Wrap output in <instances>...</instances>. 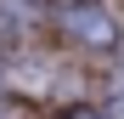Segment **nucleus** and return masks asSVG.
Listing matches in <instances>:
<instances>
[{"mask_svg":"<svg viewBox=\"0 0 124 119\" xmlns=\"http://www.w3.org/2000/svg\"><path fill=\"white\" fill-rule=\"evenodd\" d=\"M101 119H124V91H113V96H107V108H101Z\"/></svg>","mask_w":124,"mask_h":119,"instance_id":"obj_2","label":"nucleus"},{"mask_svg":"<svg viewBox=\"0 0 124 119\" xmlns=\"http://www.w3.org/2000/svg\"><path fill=\"white\" fill-rule=\"evenodd\" d=\"M68 119H96V113H68Z\"/></svg>","mask_w":124,"mask_h":119,"instance_id":"obj_3","label":"nucleus"},{"mask_svg":"<svg viewBox=\"0 0 124 119\" xmlns=\"http://www.w3.org/2000/svg\"><path fill=\"white\" fill-rule=\"evenodd\" d=\"M68 28L85 40V46H113V40H118V23H113L107 6H73L68 11Z\"/></svg>","mask_w":124,"mask_h":119,"instance_id":"obj_1","label":"nucleus"}]
</instances>
